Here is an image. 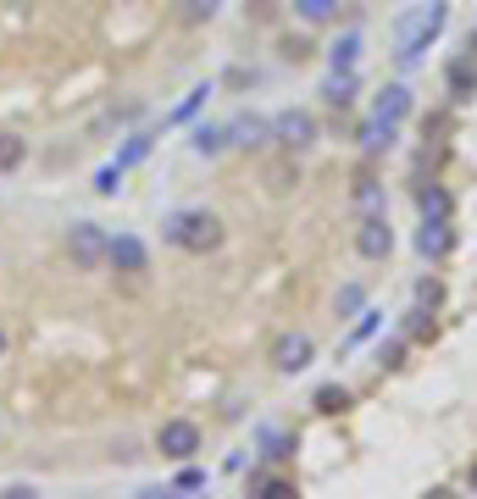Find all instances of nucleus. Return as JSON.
Returning a JSON list of instances; mask_svg holds the SVG:
<instances>
[{"mask_svg": "<svg viewBox=\"0 0 477 499\" xmlns=\"http://www.w3.org/2000/svg\"><path fill=\"white\" fill-rule=\"evenodd\" d=\"M272 145H278V150H289V156L311 150V145H316V117H311V111H300V106L278 111V117H272Z\"/></svg>", "mask_w": 477, "mask_h": 499, "instance_id": "nucleus-5", "label": "nucleus"}, {"mask_svg": "<svg viewBox=\"0 0 477 499\" xmlns=\"http://www.w3.org/2000/svg\"><path fill=\"white\" fill-rule=\"evenodd\" d=\"M250 488H256V494H267V499H289V494H295V483L267 477V472H250Z\"/></svg>", "mask_w": 477, "mask_h": 499, "instance_id": "nucleus-27", "label": "nucleus"}, {"mask_svg": "<svg viewBox=\"0 0 477 499\" xmlns=\"http://www.w3.org/2000/svg\"><path fill=\"white\" fill-rule=\"evenodd\" d=\"M349 322H356V327H349V339H344V344H349V350H356V344H367V339H372V333H377V327H384V311H372V306H361V311H356V316H349Z\"/></svg>", "mask_w": 477, "mask_h": 499, "instance_id": "nucleus-20", "label": "nucleus"}, {"mask_svg": "<svg viewBox=\"0 0 477 499\" xmlns=\"http://www.w3.org/2000/svg\"><path fill=\"white\" fill-rule=\"evenodd\" d=\"M361 306H367V289H361V283H344V289L333 294V311H339L344 322H349V316H356Z\"/></svg>", "mask_w": 477, "mask_h": 499, "instance_id": "nucleus-26", "label": "nucleus"}, {"mask_svg": "<svg viewBox=\"0 0 477 499\" xmlns=\"http://www.w3.org/2000/svg\"><path fill=\"white\" fill-rule=\"evenodd\" d=\"M278 56H283V61H311L316 50H311V40H300V33H289V40L278 45Z\"/></svg>", "mask_w": 477, "mask_h": 499, "instance_id": "nucleus-32", "label": "nucleus"}, {"mask_svg": "<svg viewBox=\"0 0 477 499\" xmlns=\"http://www.w3.org/2000/svg\"><path fill=\"white\" fill-rule=\"evenodd\" d=\"M356 94H361V73H333L328 67V78H322V100L333 111H349L356 106Z\"/></svg>", "mask_w": 477, "mask_h": 499, "instance_id": "nucleus-14", "label": "nucleus"}, {"mask_svg": "<svg viewBox=\"0 0 477 499\" xmlns=\"http://www.w3.org/2000/svg\"><path fill=\"white\" fill-rule=\"evenodd\" d=\"M444 22H450V6H444V0H422V6H411L394 22V56H400V67H417L422 50L444 33Z\"/></svg>", "mask_w": 477, "mask_h": 499, "instance_id": "nucleus-2", "label": "nucleus"}, {"mask_svg": "<svg viewBox=\"0 0 477 499\" xmlns=\"http://www.w3.org/2000/svg\"><path fill=\"white\" fill-rule=\"evenodd\" d=\"M28 161V139L22 133H0V173H17Z\"/></svg>", "mask_w": 477, "mask_h": 499, "instance_id": "nucleus-22", "label": "nucleus"}, {"mask_svg": "<svg viewBox=\"0 0 477 499\" xmlns=\"http://www.w3.org/2000/svg\"><path fill=\"white\" fill-rule=\"evenodd\" d=\"M444 84H450V100H472L477 94V61L472 56H455L444 67Z\"/></svg>", "mask_w": 477, "mask_h": 499, "instance_id": "nucleus-15", "label": "nucleus"}, {"mask_svg": "<svg viewBox=\"0 0 477 499\" xmlns=\"http://www.w3.org/2000/svg\"><path fill=\"white\" fill-rule=\"evenodd\" d=\"M389 200H384V183H377L372 173H361L356 178V211H384Z\"/></svg>", "mask_w": 477, "mask_h": 499, "instance_id": "nucleus-21", "label": "nucleus"}, {"mask_svg": "<svg viewBox=\"0 0 477 499\" xmlns=\"http://www.w3.org/2000/svg\"><path fill=\"white\" fill-rule=\"evenodd\" d=\"M417 211L422 217H450V194H444L438 183H422L417 189Z\"/></svg>", "mask_w": 477, "mask_h": 499, "instance_id": "nucleus-23", "label": "nucleus"}, {"mask_svg": "<svg viewBox=\"0 0 477 499\" xmlns=\"http://www.w3.org/2000/svg\"><path fill=\"white\" fill-rule=\"evenodd\" d=\"M189 150H195V156H222V150H228V133H222V122H200L195 128V139H189Z\"/></svg>", "mask_w": 477, "mask_h": 499, "instance_id": "nucleus-19", "label": "nucleus"}, {"mask_svg": "<svg viewBox=\"0 0 477 499\" xmlns=\"http://www.w3.org/2000/svg\"><path fill=\"white\" fill-rule=\"evenodd\" d=\"M411 111H417V94H411L405 84H384V89L372 94V117H384V122H394V128H405Z\"/></svg>", "mask_w": 477, "mask_h": 499, "instance_id": "nucleus-10", "label": "nucleus"}, {"mask_svg": "<svg viewBox=\"0 0 477 499\" xmlns=\"http://www.w3.org/2000/svg\"><path fill=\"white\" fill-rule=\"evenodd\" d=\"M250 17H256V22H267V17H272V0H250Z\"/></svg>", "mask_w": 477, "mask_h": 499, "instance_id": "nucleus-34", "label": "nucleus"}, {"mask_svg": "<svg viewBox=\"0 0 477 499\" xmlns=\"http://www.w3.org/2000/svg\"><path fill=\"white\" fill-rule=\"evenodd\" d=\"M356 61H361V33L349 28V33H339V40L328 45V67L333 73H356Z\"/></svg>", "mask_w": 477, "mask_h": 499, "instance_id": "nucleus-16", "label": "nucleus"}, {"mask_svg": "<svg viewBox=\"0 0 477 499\" xmlns=\"http://www.w3.org/2000/svg\"><path fill=\"white\" fill-rule=\"evenodd\" d=\"M295 17L305 28H328V22H339V0H295Z\"/></svg>", "mask_w": 477, "mask_h": 499, "instance_id": "nucleus-18", "label": "nucleus"}, {"mask_svg": "<svg viewBox=\"0 0 477 499\" xmlns=\"http://www.w3.org/2000/svg\"><path fill=\"white\" fill-rule=\"evenodd\" d=\"M150 145H155V139H150V133H128V145H122V150H117V166H122V173H128V166H139V161L150 156Z\"/></svg>", "mask_w": 477, "mask_h": 499, "instance_id": "nucleus-25", "label": "nucleus"}, {"mask_svg": "<svg viewBox=\"0 0 477 499\" xmlns=\"http://www.w3.org/2000/svg\"><path fill=\"white\" fill-rule=\"evenodd\" d=\"M311 355H316L311 333H278V339H272V372L295 378V372H305V366H311Z\"/></svg>", "mask_w": 477, "mask_h": 499, "instance_id": "nucleus-9", "label": "nucleus"}, {"mask_svg": "<svg viewBox=\"0 0 477 499\" xmlns=\"http://www.w3.org/2000/svg\"><path fill=\"white\" fill-rule=\"evenodd\" d=\"M450 250H455L450 217H422V227H417V255H422V261H444Z\"/></svg>", "mask_w": 477, "mask_h": 499, "instance_id": "nucleus-11", "label": "nucleus"}, {"mask_svg": "<svg viewBox=\"0 0 477 499\" xmlns=\"http://www.w3.org/2000/svg\"><path fill=\"white\" fill-rule=\"evenodd\" d=\"M206 100H211V84H200V89H189V94H183V106L172 111V122H189V117H195V111L206 106Z\"/></svg>", "mask_w": 477, "mask_h": 499, "instance_id": "nucleus-28", "label": "nucleus"}, {"mask_svg": "<svg viewBox=\"0 0 477 499\" xmlns=\"http://www.w3.org/2000/svg\"><path fill=\"white\" fill-rule=\"evenodd\" d=\"M394 139H400V128L367 111V122H361V133H356V145H361V156H384V150H394Z\"/></svg>", "mask_w": 477, "mask_h": 499, "instance_id": "nucleus-13", "label": "nucleus"}, {"mask_svg": "<svg viewBox=\"0 0 477 499\" xmlns=\"http://www.w3.org/2000/svg\"><path fill=\"white\" fill-rule=\"evenodd\" d=\"M200 444H206V432H200V422H189V416H167L162 427H155V450H162L167 460H195L200 455Z\"/></svg>", "mask_w": 477, "mask_h": 499, "instance_id": "nucleus-3", "label": "nucleus"}, {"mask_svg": "<svg viewBox=\"0 0 477 499\" xmlns=\"http://www.w3.org/2000/svg\"><path fill=\"white\" fill-rule=\"evenodd\" d=\"M417 306H422V311L438 306V283H417Z\"/></svg>", "mask_w": 477, "mask_h": 499, "instance_id": "nucleus-33", "label": "nucleus"}, {"mask_svg": "<svg viewBox=\"0 0 477 499\" xmlns=\"http://www.w3.org/2000/svg\"><path fill=\"white\" fill-rule=\"evenodd\" d=\"M162 239H167L172 250H189V255H211V250H222L228 227H222V217L206 211V206H183V211H172V217L162 222Z\"/></svg>", "mask_w": 477, "mask_h": 499, "instance_id": "nucleus-1", "label": "nucleus"}, {"mask_svg": "<svg viewBox=\"0 0 477 499\" xmlns=\"http://www.w3.org/2000/svg\"><path fill=\"white\" fill-rule=\"evenodd\" d=\"M195 488H206V472H200V466H189V460H183V472L172 477V488H167V494H195Z\"/></svg>", "mask_w": 477, "mask_h": 499, "instance_id": "nucleus-29", "label": "nucleus"}, {"mask_svg": "<svg viewBox=\"0 0 477 499\" xmlns=\"http://www.w3.org/2000/svg\"><path fill=\"white\" fill-rule=\"evenodd\" d=\"M400 361H405V339H389V344H377V372H394Z\"/></svg>", "mask_w": 477, "mask_h": 499, "instance_id": "nucleus-30", "label": "nucleus"}, {"mask_svg": "<svg viewBox=\"0 0 477 499\" xmlns=\"http://www.w3.org/2000/svg\"><path fill=\"white\" fill-rule=\"evenodd\" d=\"M0 355H6V327H0Z\"/></svg>", "mask_w": 477, "mask_h": 499, "instance_id": "nucleus-36", "label": "nucleus"}, {"mask_svg": "<svg viewBox=\"0 0 477 499\" xmlns=\"http://www.w3.org/2000/svg\"><path fill=\"white\" fill-rule=\"evenodd\" d=\"M311 405H316V416H344L349 405H356V394H349L344 383H322L311 394Z\"/></svg>", "mask_w": 477, "mask_h": 499, "instance_id": "nucleus-17", "label": "nucleus"}, {"mask_svg": "<svg viewBox=\"0 0 477 499\" xmlns=\"http://www.w3.org/2000/svg\"><path fill=\"white\" fill-rule=\"evenodd\" d=\"M256 444H261V460H272V466H283V460H295V450H300V432H289V427H256Z\"/></svg>", "mask_w": 477, "mask_h": 499, "instance_id": "nucleus-12", "label": "nucleus"}, {"mask_svg": "<svg viewBox=\"0 0 477 499\" xmlns=\"http://www.w3.org/2000/svg\"><path fill=\"white\" fill-rule=\"evenodd\" d=\"M222 133H228V150H267L272 145V117L239 111L234 122H222Z\"/></svg>", "mask_w": 477, "mask_h": 499, "instance_id": "nucleus-8", "label": "nucleus"}, {"mask_svg": "<svg viewBox=\"0 0 477 499\" xmlns=\"http://www.w3.org/2000/svg\"><path fill=\"white\" fill-rule=\"evenodd\" d=\"M106 239H111V233L101 222H73L67 227V255H73L78 272H101V266H106Z\"/></svg>", "mask_w": 477, "mask_h": 499, "instance_id": "nucleus-4", "label": "nucleus"}, {"mask_svg": "<svg viewBox=\"0 0 477 499\" xmlns=\"http://www.w3.org/2000/svg\"><path fill=\"white\" fill-rule=\"evenodd\" d=\"M216 6H222V0H178V22L200 28V22H211V17H216Z\"/></svg>", "mask_w": 477, "mask_h": 499, "instance_id": "nucleus-24", "label": "nucleus"}, {"mask_svg": "<svg viewBox=\"0 0 477 499\" xmlns=\"http://www.w3.org/2000/svg\"><path fill=\"white\" fill-rule=\"evenodd\" d=\"M106 266L122 272V278H139V272H150V245L139 239V233H111L106 239Z\"/></svg>", "mask_w": 477, "mask_h": 499, "instance_id": "nucleus-6", "label": "nucleus"}, {"mask_svg": "<svg viewBox=\"0 0 477 499\" xmlns=\"http://www.w3.org/2000/svg\"><path fill=\"white\" fill-rule=\"evenodd\" d=\"M466 483H472V494H477V466H472V477H466Z\"/></svg>", "mask_w": 477, "mask_h": 499, "instance_id": "nucleus-35", "label": "nucleus"}, {"mask_svg": "<svg viewBox=\"0 0 477 499\" xmlns=\"http://www.w3.org/2000/svg\"><path fill=\"white\" fill-rule=\"evenodd\" d=\"M356 250H361L367 261H389V255H394V227H389V211H361Z\"/></svg>", "mask_w": 477, "mask_h": 499, "instance_id": "nucleus-7", "label": "nucleus"}, {"mask_svg": "<svg viewBox=\"0 0 477 499\" xmlns=\"http://www.w3.org/2000/svg\"><path fill=\"white\" fill-rule=\"evenodd\" d=\"M117 189H122V166H117V161H106L101 173H94V194H117Z\"/></svg>", "mask_w": 477, "mask_h": 499, "instance_id": "nucleus-31", "label": "nucleus"}]
</instances>
